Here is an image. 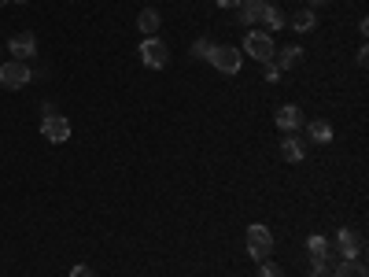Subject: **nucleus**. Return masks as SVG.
<instances>
[{
	"instance_id": "obj_26",
	"label": "nucleus",
	"mask_w": 369,
	"mask_h": 277,
	"mask_svg": "<svg viewBox=\"0 0 369 277\" xmlns=\"http://www.w3.org/2000/svg\"><path fill=\"white\" fill-rule=\"evenodd\" d=\"M321 4H329V0H310V8H321Z\"/></svg>"
},
{
	"instance_id": "obj_8",
	"label": "nucleus",
	"mask_w": 369,
	"mask_h": 277,
	"mask_svg": "<svg viewBox=\"0 0 369 277\" xmlns=\"http://www.w3.org/2000/svg\"><path fill=\"white\" fill-rule=\"evenodd\" d=\"M8 48L15 52V59H30V56H37V37L30 34V30H23V34H15L12 41H8Z\"/></svg>"
},
{
	"instance_id": "obj_28",
	"label": "nucleus",
	"mask_w": 369,
	"mask_h": 277,
	"mask_svg": "<svg viewBox=\"0 0 369 277\" xmlns=\"http://www.w3.org/2000/svg\"><path fill=\"white\" fill-rule=\"evenodd\" d=\"M12 4H26V0H12Z\"/></svg>"
},
{
	"instance_id": "obj_21",
	"label": "nucleus",
	"mask_w": 369,
	"mask_h": 277,
	"mask_svg": "<svg viewBox=\"0 0 369 277\" xmlns=\"http://www.w3.org/2000/svg\"><path fill=\"white\" fill-rule=\"evenodd\" d=\"M258 277H285V274H281L277 262H263V266H258Z\"/></svg>"
},
{
	"instance_id": "obj_6",
	"label": "nucleus",
	"mask_w": 369,
	"mask_h": 277,
	"mask_svg": "<svg viewBox=\"0 0 369 277\" xmlns=\"http://www.w3.org/2000/svg\"><path fill=\"white\" fill-rule=\"evenodd\" d=\"M211 63H214V70H222V74H236V70H240V63H244V52L233 48V45H214Z\"/></svg>"
},
{
	"instance_id": "obj_17",
	"label": "nucleus",
	"mask_w": 369,
	"mask_h": 277,
	"mask_svg": "<svg viewBox=\"0 0 369 277\" xmlns=\"http://www.w3.org/2000/svg\"><path fill=\"white\" fill-rule=\"evenodd\" d=\"M258 23H266V30H281V26H285V12H281V8H274V4H266Z\"/></svg>"
},
{
	"instance_id": "obj_22",
	"label": "nucleus",
	"mask_w": 369,
	"mask_h": 277,
	"mask_svg": "<svg viewBox=\"0 0 369 277\" xmlns=\"http://www.w3.org/2000/svg\"><path fill=\"white\" fill-rule=\"evenodd\" d=\"M263 67H266V70H263V74H266V82H277V78H281V70L274 67V63H263Z\"/></svg>"
},
{
	"instance_id": "obj_20",
	"label": "nucleus",
	"mask_w": 369,
	"mask_h": 277,
	"mask_svg": "<svg viewBox=\"0 0 369 277\" xmlns=\"http://www.w3.org/2000/svg\"><path fill=\"white\" fill-rule=\"evenodd\" d=\"M310 277H332V266H329V259H314V270H310Z\"/></svg>"
},
{
	"instance_id": "obj_5",
	"label": "nucleus",
	"mask_w": 369,
	"mask_h": 277,
	"mask_svg": "<svg viewBox=\"0 0 369 277\" xmlns=\"http://www.w3.org/2000/svg\"><path fill=\"white\" fill-rule=\"evenodd\" d=\"M30 67L23 59H12V63H0V85L4 89H23V85H30Z\"/></svg>"
},
{
	"instance_id": "obj_3",
	"label": "nucleus",
	"mask_w": 369,
	"mask_h": 277,
	"mask_svg": "<svg viewBox=\"0 0 369 277\" xmlns=\"http://www.w3.org/2000/svg\"><path fill=\"white\" fill-rule=\"evenodd\" d=\"M140 63L151 70H162L170 63V45L162 37H144L140 41Z\"/></svg>"
},
{
	"instance_id": "obj_13",
	"label": "nucleus",
	"mask_w": 369,
	"mask_h": 277,
	"mask_svg": "<svg viewBox=\"0 0 369 277\" xmlns=\"http://www.w3.org/2000/svg\"><path fill=\"white\" fill-rule=\"evenodd\" d=\"M281 155H285L288 163H299V159L307 155V148H303V141L296 133H285V141H281Z\"/></svg>"
},
{
	"instance_id": "obj_11",
	"label": "nucleus",
	"mask_w": 369,
	"mask_h": 277,
	"mask_svg": "<svg viewBox=\"0 0 369 277\" xmlns=\"http://www.w3.org/2000/svg\"><path fill=\"white\" fill-rule=\"evenodd\" d=\"M159 26H162V19H159L155 8H140V15H137V30H140V34H144V37H155Z\"/></svg>"
},
{
	"instance_id": "obj_25",
	"label": "nucleus",
	"mask_w": 369,
	"mask_h": 277,
	"mask_svg": "<svg viewBox=\"0 0 369 277\" xmlns=\"http://www.w3.org/2000/svg\"><path fill=\"white\" fill-rule=\"evenodd\" d=\"M240 0H218V8H236Z\"/></svg>"
},
{
	"instance_id": "obj_15",
	"label": "nucleus",
	"mask_w": 369,
	"mask_h": 277,
	"mask_svg": "<svg viewBox=\"0 0 369 277\" xmlns=\"http://www.w3.org/2000/svg\"><path fill=\"white\" fill-rule=\"evenodd\" d=\"M303 126H307L310 141H318V144H329V141H332V126H329V122L314 119V122H303Z\"/></svg>"
},
{
	"instance_id": "obj_2",
	"label": "nucleus",
	"mask_w": 369,
	"mask_h": 277,
	"mask_svg": "<svg viewBox=\"0 0 369 277\" xmlns=\"http://www.w3.org/2000/svg\"><path fill=\"white\" fill-rule=\"evenodd\" d=\"M244 244H247V255L252 259H269V251H274V233H269L263 222H255V226H247V237H244Z\"/></svg>"
},
{
	"instance_id": "obj_9",
	"label": "nucleus",
	"mask_w": 369,
	"mask_h": 277,
	"mask_svg": "<svg viewBox=\"0 0 369 277\" xmlns=\"http://www.w3.org/2000/svg\"><path fill=\"white\" fill-rule=\"evenodd\" d=\"M303 122H307V119H303V111L296 108V104H285V108H277V126H281L285 133H296Z\"/></svg>"
},
{
	"instance_id": "obj_7",
	"label": "nucleus",
	"mask_w": 369,
	"mask_h": 277,
	"mask_svg": "<svg viewBox=\"0 0 369 277\" xmlns=\"http://www.w3.org/2000/svg\"><path fill=\"white\" fill-rule=\"evenodd\" d=\"M41 133H45V141L63 144V141H70V122L63 119L59 111H48L45 119H41Z\"/></svg>"
},
{
	"instance_id": "obj_19",
	"label": "nucleus",
	"mask_w": 369,
	"mask_h": 277,
	"mask_svg": "<svg viewBox=\"0 0 369 277\" xmlns=\"http://www.w3.org/2000/svg\"><path fill=\"white\" fill-rule=\"evenodd\" d=\"M211 52H214V41L211 37H200L196 45H192V56H196V59H211Z\"/></svg>"
},
{
	"instance_id": "obj_29",
	"label": "nucleus",
	"mask_w": 369,
	"mask_h": 277,
	"mask_svg": "<svg viewBox=\"0 0 369 277\" xmlns=\"http://www.w3.org/2000/svg\"><path fill=\"white\" fill-rule=\"evenodd\" d=\"M255 4H269V0H255Z\"/></svg>"
},
{
	"instance_id": "obj_4",
	"label": "nucleus",
	"mask_w": 369,
	"mask_h": 277,
	"mask_svg": "<svg viewBox=\"0 0 369 277\" xmlns=\"http://www.w3.org/2000/svg\"><path fill=\"white\" fill-rule=\"evenodd\" d=\"M362 251H366V237L358 229H340L336 233V255L340 259H362Z\"/></svg>"
},
{
	"instance_id": "obj_18",
	"label": "nucleus",
	"mask_w": 369,
	"mask_h": 277,
	"mask_svg": "<svg viewBox=\"0 0 369 277\" xmlns=\"http://www.w3.org/2000/svg\"><path fill=\"white\" fill-rule=\"evenodd\" d=\"M307 248L314 259H329V240L321 237V233H314V237H307Z\"/></svg>"
},
{
	"instance_id": "obj_16",
	"label": "nucleus",
	"mask_w": 369,
	"mask_h": 277,
	"mask_svg": "<svg viewBox=\"0 0 369 277\" xmlns=\"http://www.w3.org/2000/svg\"><path fill=\"white\" fill-rule=\"evenodd\" d=\"M263 8H266V4H255V0H240V4H236V15H240V23H258V19H263Z\"/></svg>"
},
{
	"instance_id": "obj_23",
	"label": "nucleus",
	"mask_w": 369,
	"mask_h": 277,
	"mask_svg": "<svg viewBox=\"0 0 369 277\" xmlns=\"http://www.w3.org/2000/svg\"><path fill=\"white\" fill-rule=\"evenodd\" d=\"M70 277H93V270H89V266H74Z\"/></svg>"
},
{
	"instance_id": "obj_1",
	"label": "nucleus",
	"mask_w": 369,
	"mask_h": 277,
	"mask_svg": "<svg viewBox=\"0 0 369 277\" xmlns=\"http://www.w3.org/2000/svg\"><path fill=\"white\" fill-rule=\"evenodd\" d=\"M240 52H247V56L258 59V63H274L277 45H274V37H269V34H263V30H247V37H244V48H240Z\"/></svg>"
},
{
	"instance_id": "obj_14",
	"label": "nucleus",
	"mask_w": 369,
	"mask_h": 277,
	"mask_svg": "<svg viewBox=\"0 0 369 277\" xmlns=\"http://www.w3.org/2000/svg\"><path fill=\"white\" fill-rule=\"evenodd\" d=\"M332 277H369L362 259H340V266L332 270Z\"/></svg>"
},
{
	"instance_id": "obj_10",
	"label": "nucleus",
	"mask_w": 369,
	"mask_h": 277,
	"mask_svg": "<svg viewBox=\"0 0 369 277\" xmlns=\"http://www.w3.org/2000/svg\"><path fill=\"white\" fill-rule=\"evenodd\" d=\"M314 23H318L314 8H299V12H292V15L285 19V26H292L296 34H307V30H314Z\"/></svg>"
},
{
	"instance_id": "obj_24",
	"label": "nucleus",
	"mask_w": 369,
	"mask_h": 277,
	"mask_svg": "<svg viewBox=\"0 0 369 277\" xmlns=\"http://www.w3.org/2000/svg\"><path fill=\"white\" fill-rule=\"evenodd\" d=\"M366 63H369V48L362 45V48H358V67H366Z\"/></svg>"
},
{
	"instance_id": "obj_12",
	"label": "nucleus",
	"mask_w": 369,
	"mask_h": 277,
	"mask_svg": "<svg viewBox=\"0 0 369 277\" xmlns=\"http://www.w3.org/2000/svg\"><path fill=\"white\" fill-rule=\"evenodd\" d=\"M299 59H303V48H299V45H288V48H277L274 67H277V70H292Z\"/></svg>"
},
{
	"instance_id": "obj_27",
	"label": "nucleus",
	"mask_w": 369,
	"mask_h": 277,
	"mask_svg": "<svg viewBox=\"0 0 369 277\" xmlns=\"http://www.w3.org/2000/svg\"><path fill=\"white\" fill-rule=\"evenodd\" d=\"M4 4H12V0H0V8H4Z\"/></svg>"
}]
</instances>
